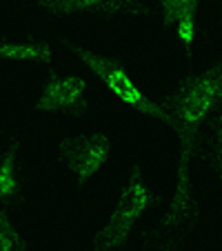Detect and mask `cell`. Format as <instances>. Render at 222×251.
I'll list each match as a JSON object with an SVG mask.
<instances>
[{
  "label": "cell",
  "mask_w": 222,
  "mask_h": 251,
  "mask_svg": "<svg viewBox=\"0 0 222 251\" xmlns=\"http://www.w3.org/2000/svg\"><path fill=\"white\" fill-rule=\"evenodd\" d=\"M162 100L167 104V129L175 133V182L169 207L142 251H167L196 231L202 220L196 160L204 127L222 107V53L191 65Z\"/></svg>",
  "instance_id": "6da1fadb"
},
{
  "label": "cell",
  "mask_w": 222,
  "mask_h": 251,
  "mask_svg": "<svg viewBox=\"0 0 222 251\" xmlns=\"http://www.w3.org/2000/svg\"><path fill=\"white\" fill-rule=\"evenodd\" d=\"M160 202L156 187L149 182L145 167L131 160L120 180L118 194L102 227L96 231L87 251H124L138 236L142 220Z\"/></svg>",
  "instance_id": "7a4b0ae2"
},
{
  "label": "cell",
  "mask_w": 222,
  "mask_h": 251,
  "mask_svg": "<svg viewBox=\"0 0 222 251\" xmlns=\"http://www.w3.org/2000/svg\"><path fill=\"white\" fill-rule=\"evenodd\" d=\"M71 56L82 69L102 87L116 102L140 114L142 118L156 123L158 127H167V104L162 98L149 96L142 85L131 76V71L118 60L100 49L85 43H71Z\"/></svg>",
  "instance_id": "3957f363"
},
{
  "label": "cell",
  "mask_w": 222,
  "mask_h": 251,
  "mask_svg": "<svg viewBox=\"0 0 222 251\" xmlns=\"http://www.w3.org/2000/svg\"><path fill=\"white\" fill-rule=\"evenodd\" d=\"M116 151V136L107 129L76 131L60 138L56 145V162L71 189L82 191L111 162Z\"/></svg>",
  "instance_id": "277c9868"
},
{
  "label": "cell",
  "mask_w": 222,
  "mask_h": 251,
  "mask_svg": "<svg viewBox=\"0 0 222 251\" xmlns=\"http://www.w3.org/2000/svg\"><path fill=\"white\" fill-rule=\"evenodd\" d=\"M96 87V80L80 65L51 67L38 85L33 111L53 118H80L89 111Z\"/></svg>",
  "instance_id": "5b68a950"
},
{
  "label": "cell",
  "mask_w": 222,
  "mask_h": 251,
  "mask_svg": "<svg viewBox=\"0 0 222 251\" xmlns=\"http://www.w3.org/2000/svg\"><path fill=\"white\" fill-rule=\"evenodd\" d=\"M49 16H94V18H136L142 0H36Z\"/></svg>",
  "instance_id": "8992f818"
},
{
  "label": "cell",
  "mask_w": 222,
  "mask_h": 251,
  "mask_svg": "<svg viewBox=\"0 0 222 251\" xmlns=\"http://www.w3.org/2000/svg\"><path fill=\"white\" fill-rule=\"evenodd\" d=\"M62 49L47 38H2L0 40V60L9 65L27 67H58Z\"/></svg>",
  "instance_id": "52a82bcc"
},
{
  "label": "cell",
  "mask_w": 222,
  "mask_h": 251,
  "mask_svg": "<svg viewBox=\"0 0 222 251\" xmlns=\"http://www.w3.org/2000/svg\"><path fill=\"white\" fill-rule=\"evenodd\" d=\"M27 189V167L14 140H5L0 149V204L11 209L23 200Z\"/></svg>",
  "instance_id": "ba28073f"
},
{
  "label": "cell",
  "mask_w": 222,
  "mask_h": 251,
  "mask_svg": "<svg viewBox=\"0 0 222 251\" xmlns=\"http://www.w3.org/2000/svg\"><path fill=\"white\" fill-rule=\"evenodd\" d=\"M198 160L202 162V169L222 187V107L204 127L198 147Z\"/></svg>",
  "instance_id": "9c48e42d"
},
{
  "label": "cell",
  "mask_w": 222,
  "mask_h": 251,
  "mask_svg": "<svg viewBox=\"0 0 222 251\" xmlns=\"http://www.w3.org/2000/svg\"><path fill=\"white\" fill-rule=\"evenodd\" d=\"M0 251H27L23 229L11 218L9 209H2L0 213Z\"/></svg>",
  "instance_id": "30bf717a"
},
{
  "label": "cell",
  "mask_w": 222,
  "mask_h": 251,
  "mask_svg": "<svg viewBox=\"0 0 222 251\" xmlns=\"http://www.w3.org/2000/svg\"><path fill=\"white\" fill-rule=\"evenodd\" d=\"M156 7H158L162 25L171 29V25H173L180 16L196 14L200 7V0H158Z\"/></svg>",
  "instance_id": "8fae6325"
},
{
  "label": "cell",
  "mask_w": 222,
  "mask_h": 251,
  "mask_svg": "<svg viewBox=\"0 0 222 251\" xmlns=\"http://www.w3.org/2000/svg\"><path fill=\"white\" fill-rule=\"evenodd\" d=\"M171 31H173L175 43L182 49H191L198 40V20H196V14H187L180 16L173 25H171Z\"/></svg>",
  "instance_id": "7c38bea8"
},
{
  "label": "cell",
  "mask_w": 222,
  "mask_h": 251,
  "mask_svg": "<svg viewBox=\"0 0 222 251\" xmlns=\"http://www.w3.org/2000/svg\"><path fill=\"white\" fill-rule=\"evenodd\" d=\"M220 23H222V0H220Z\"/></svg>",
  "instance_id": "4fadbf2b"
}]
</instances>
